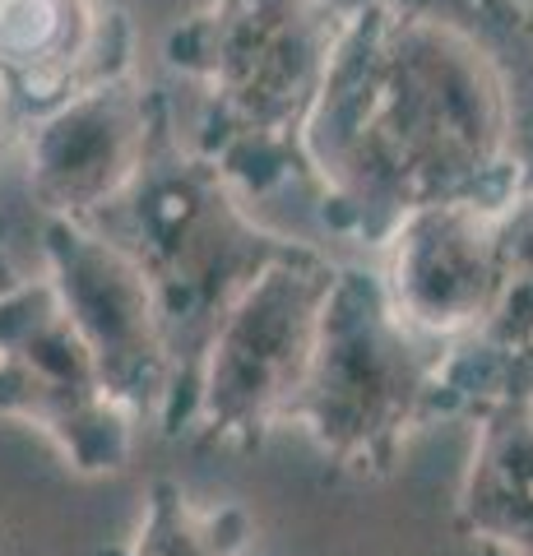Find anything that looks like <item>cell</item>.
<instances>
[{
    "label": "cell",
    "instance_id": "obj_1",
    "mask_svg": "<svg viewBox=\"0 0 533 556\" xmlns=\"http://www.w3.org/2000/svg\"><path fill=\"white\" fill-rule=\"evenodd\" d=\"M306 167L325 228L367 247L422 208H510L529 186L502 61L418 0H371L348 20L306 126Z\"/></svg>",
    "mask_w": 533,
    "mask_h": 556
},
{
    "label": "cell",
    "instance_id": "obj_12",
    "mask_svg": "<svg viewBox=\"0 0 533 556\" xmlns=\"http://www.w3.org/2000/svg\"><path fill=\"white\" fill-rule=\"evenodd\" d=\"M478 445L455 501V533L533 556V399H506L473 417Z\"/></svg>",
    "mask_w": 533,
    "mask_h": 556
},
{
    "label": "cell",
    "instance_id": "obj_17",
    "mask_svg": "<svg viewBox=\"0 0 533 556\" xmlns=\"http://www.w3.org/2000/svg\"><path fill=\"white\" fill-rule=\"evenodd\" d=\"M339 5H343V10H353V14H357V10H363V5H371V0H339Z\"/></svg>",
    "mask_w": 533,
    "mask_h": 556
},
{
    "label": "cell",
    "instance_id": "obj_10",
    "mask_svg": "<svg viewBox=\"0 0 533 556\" xmlns=\"http://www.w3.org/2000/svg\"><path fill=\"white\" fill-rule=\"evenodd\" d=\"M126 70L135 28L122 0H0V79L24 116Z\"/></svg>",
    "mask_w": 533,
    "mask_h": 556
},
{
    "label": "cell",
    "instance_id": "obj_3",
    "mask_svg": "<svg viewBox=\"0 0 533 556\" xmlns=\"http://www.w3.org/2000/svg\"><path fill=\"white\" fill-rule=\"evenodd\" d=\"M93 228L140 260L158 292L172 367H177L163 437H181L195 422L200 376L218 325L255 278L292 247V237L261 228L246 214L237 181L186 144L177 126L153 149L140 181L107 214H98Z\"/></svg>",
    "mask_w": 533,
    "mask_h": 556
},
{
    "label": "cell",
    "instance_id": "obj_5",
    "mask_svg": "<svg viewBox=\"0 0 533 556\" xmlns=\"http://www.w3.org/2000/svg\"><path fill=\"white\" fill-rule=\"evenodd\" d=\"M330 255L306 241L274 260L228 311L204 357L195 441L261 450L265 437L292 417L297 390L316 357L325 302L339 283Z\"/></svg>",
    "mask_w": 533,
    "mask_h": 556
},
{
    "label": "cell",
    "instance_id": "obj_4",
    "mask_svg": "<svg viewBox=\"0 0 533 556\" xmlns=\"http://www.w3.org/2000/svg\"><path fill=\"white\" fill-rule=\"evenodd\" d=\"M445 357L450 343L418 334L394 311L381 269L343 265L288 422L312 431L339 473L385 478L413 431L455 417Z\"/></svg>",
    "mask_w": 533,
    "mask_h": 556
},
{
    "label": "cell",
    "instance_id": "obj_11",
    "mask_svg": "<svg viewBox=\"0 0 533 556\" xmlns=\"http://www.w3.org/2000/svg\"><path fill=\"white\" fill-rule=\"evenodd\" d=\"M510 274L496 311L445 357L455 417H478L506 399H533V190L510 208Z\"/></svg>",
    "mask_w": 533,
    "mask_h": 556
},
{
    "label": "cell",
    "instance_id": "obj_6",
    "mask_svg": "<svg viewBox=\"0 0 533 556\" xmlns=\"http://www.w3.org/2000/svg\"><path fill=\"white\" fill-rule=\"evenodd\" d=\"M0 417L38 427L75 473H122L135 417L107 386L51 278L0 298Z\"/></svg>",
    "mask_w": 533,
    "mask_h": 556
},
{
    "label": "cell",
    "instance_id": "obj_13",
    "mask_svg": "<svg viewBox=\"0 0 533 556\" xmlns=\"http://www.w3.org/2000/svg\"><path fill=\"white\" fill-rule=\"evenodd\" d=\"M251 543V515L242 506H195L177 482L149 486L144 519L126 543L98 556H242Z\"/></svg>",
    "mask_w": 533,
    "mask_h": 556
},
{
    "label": "cell",
    "instance_id": "obj_2",
    "mask_svg": "<svg viewBox=\"0 0 533 556\" xmlns=\"http://www.w3.org/2000/svg\"><path fill=\"white\" fill-rule=\"evenodd\" d=\"M348 20L339 0H204L167 33L163 61L195 98L186 144L242 195L312 186L306 126Z\"/></svg>",
    "mask_w": 533,
    "mask_h": 556
},
{
    "label": "cell",
    "instance_id": "obj_16",
    "mask_svg": "<svg viewBox=\"0 0 533 556\" xmlns=\"http://www.w3.org/2000/svg\"><path fill=\"white\" fill-rule=\"evenodd\" d=\"M24 278H20V269H14V255H10V237H5V223H0V298L5 292H14Z\"/></svg>",
    "mask_w": 533,
    "mask_h": 556
},
{
    "label": "cell",
    "instance_id": "obj_7",
    "mask_svg": "<svg viewBox=\"0 0 533 556\" xmlns=\"http://www.w3.org/2000/svg\"><path fill=\"white\" fill-rule=\"evenodd\" d=\"M177 126L158 84L135 70L98 79L28 116L20 135L24 181L42 218L93 223L140 181L163 135Z\"/></svg>",
    "mask_w": 533,
    "mask_h": 556
},
{
    "label": "cell",
    "instance_id": "obj_14",
    "mask_svg": "<svg viewBox=\"0 0 533 556\" xmlns=\"http://www.w3.org/2000/svg\"><path fill=\"white\" fill-rule=\"evenodd\" d=\"M418 5L445 10L464 28H473L502 61L520 112V144L529 163L524 190H533V0H418Z\"/></svg>",
    "mask_w": 533,
    "mask_h": 556
},
{
    "label": "cell",
    "instance_id": "obj_8",
    "mask_svg": "<svg viewBox=\"0 0 533 556\" xmlns=\"http://www.w3.org/2000/svg\"><path fill=\"white\" fill-rule=\"evenodd\" d=\"M42 255L51 283L75 316L79 334L89 339L116 399L140 422L163 427L177 367H172L158 292L140 260L116 247L107 232H98L93 223L75 218H42Z\"/></svg>",
    "mask_w": 533,
    "mask_h": 556
},
{
    "label": "cell",
    "instance_id": "obj_15",
    "mask_svg": "<svg viewBox=\"0 0 533 556\" xmlns=\"http://www.w3.org/2000/svg\"><path fill=\"white\" fill-rule=\"evenodd\" d=\"M24 126H28V116H24V108H20V98H14L10 84L0 79V163H5V153L20 144Z\"/></svg>",
    "mask_w": 533,
    "mask_h": 556
},
{
    "label": "cell",
    "instance_id": "obj_9",
    "mask_svg": "<svg viewBox=\"0 0 533 556\" xmlns=\"http://www.w3.org/2000/svg\"><path fill=\"white\" fill-rule=\"evenodd\" d=\"M510 208L436 204L385 237L381 278L418 334L455 348L496 311L515 251Z\"/></svg>",
    "mask_w": 533,
    "mask_h": 556
}]
</instances>
